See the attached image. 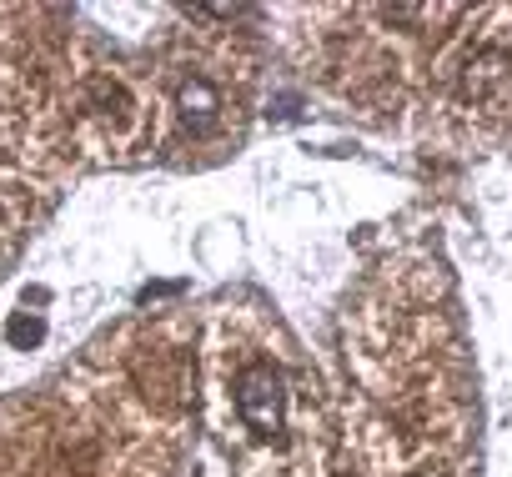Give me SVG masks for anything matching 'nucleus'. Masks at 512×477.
Segmentation results:
<instances>
[{
    "mask_svg": "<svg viewBox=\"0 0 512 477\" xmlns=\"http://www.w3.org/2000/svg\"><path fill=\"white\" fill-rule=\"evenodd\" d=\"M236 417L251 437L277 442L287 437V417H292V382L277 362H246L236 372Z\"/></svg>",
    "mask_w": 512,
    "mask_h": 477,
    "instance_id": "f257e3e1",
    "label": "nucleus"
},
{
    "mask_svg": "<svg viewBox=\"0 0 512 477\" xmlns=\"http://www.w3.org/2000/svg\"><path fill=\"white\" fill-rule=\"evenodd\" d=\"M41 332H46V327H41L36 317H16V322H11V342H16V347H31V342H41Z\"/></svg>",
    "mask_w": 512,
    "mask_h": 477,
    "instance_id": "7ed1b4c3",
    "label": "nucleus"
},
{
    "mask_svg": "<svg viewBox=\"0 0 512 477\" xmlns=\"http://www.w3.org/2000/svg\"><path fill=\"white\" fill-rule=\"evenodd\" d=\"M176 106H181V121L201 136V131H211L216 126V116H221V96L206 86V81H186L181 91H176Z\"/></svg>",
    "mask_w": 512,
    "mask_h": 477,
    "instance_id": "f03ea898",
    "label": "nucleus"
}]
</instances>
